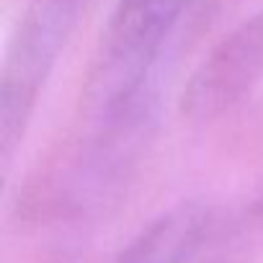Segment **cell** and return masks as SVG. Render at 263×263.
I'll list each match as a JSON object with an SVG mask.
<instances>
[{
	"instance_id": "1",
	"label": "cell",
	"mask_w": 263,
	"mask_h": 263,
	"mask_svg": "<svg viewBox=\"0 0 263 263\" xmlns=\"http://www.w3.org/2000/svg\"><path fill=\"white\" fill-rule=\"evenodd\" d=\"M80 0H31L8 49L0 85V153L11 160L60 52L78 21Z\"/></svg>"
},
{
	"instance_id": "2",
	"label": "cell",
	"mask_w": 263,
	"mask_h": 263,
	"mask_svg": "<svg viewBox=\"0 0 263 263\" xmlns=\"http://www.w3.org/2000/svg\"><path fill=\"white\" fill-rule=\"evenodd\" d=\"M189 3L191 0H119L116 3L106 31L101 60L103 67L98 78V101L108 111H119L124 103H129Z\"/></svg>"
},
{
	"instance_id": "3",
	"label": "cell",
	"mask_w": 263,
	"mask_h": 263,
	"mask_svg": "<svg viewBox=\"0 0 263 263\" xmlns=\"http://www.w3.org/2000/svg\"><path fill=\"white\" fill-rule=\"evenodd\" d=\"M263 80V11L227 34L183 88V114L206 121L242 101Z\"/></svg>"
},
{
	"instance_id": "4",
	"label": "cell",
	"mask_w": 263,
	"mask_h": 263,
	"mask_svg": "<svg viewBox=\"0 0 263 263\" xmlns=\"http://www.w3.org/2000/svg\"><path fill=\"white\" fill-rule=\"evenodd\" d=\"M217 235L209 206L189 201L155 217L111 263H199Z\"/></svg>"
}]
</instances>
